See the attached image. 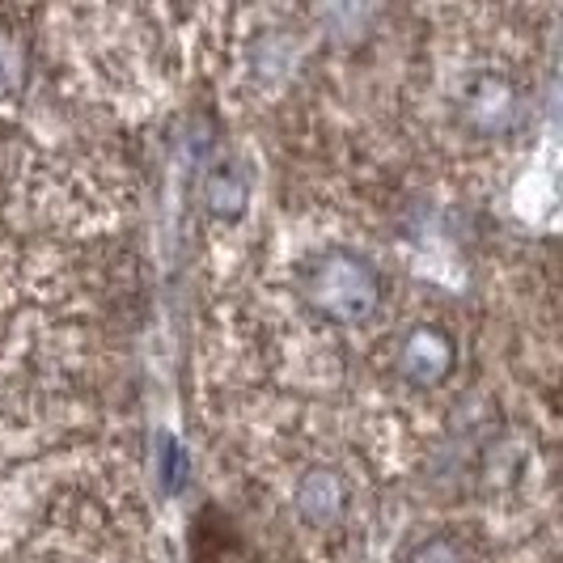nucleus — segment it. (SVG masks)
<instances>
[{
  "instance_id": "nucleus-5",
  "label": "nucleus",
  "mask_w": 563,
  "mask_h": 563,
  "mask_svg": "<svg viewBox=\"0 0 563 563\" xmlns=\"http://www.w3.org/2000/svg\"><path fill=\"white\" fill-rule=\"evenodd\" d=\"M251 203V178L246 169L233 166V162H217V166L203 174V208L208 217L217 221H238Z\"/></svg>"
},
{
  "instance_id": "nucleus-8",
  "label": "nucleus",
  "mask_w": 563,
  "mask_h": 563,
  "mask_svg": "<svg viewBox=\"0 0 563 563\" xmlns=\"http://www.w3.org/2000/svg\"><path fill=\"white\" fill-rule=\"evenodd\" d=\"M398 563H471V560H466L462 538L432 534V538H423V542H416V547H411Z\"/></svg>"
},
{
  "instance_id": "nucleus-6",
  "label": "nucleus",
  "mask_w": 563,
  "mask_h": 563,
  "mask_svg": "<svg viewBox=\"0 0 563 563\" xmlns=\"http://www.w3.org/2000/svg\"><path fill=\"white\" fill-rule=\"evenodd\" d=\"M30 81V47L18 30L0 26V102L18 98Z\"/></svg>"
},
{
  "instance_id": "nucleus-7",
  "label": "nucleus",
  "mask_w": 563,
  "mask_h": 563,
  "mask_svg": "<svg viewBox=\"0 0 563 563\" xmlns=\"http://www.w3.org/2000/svg\"><path fill=\"white\" fill-rule=\"evenodd\" d=\"M187 475H191V457L187 450L174 441V437H162L157 441V483L166 496H178L187 487Z\"/></svg>"
},
{
  "instance_id": "nucleus-2",
  "label": "nucleus",
  "mask_w": 563,
  "mask_h": 563,
  "mask_svg": "<svg viewBox=\"0 0 563 563\" xmlns=\"http://www.w3.org/2000/svg\"><path fill=\"white\" fill-rule=\"evenodd\" d=\"M457 119L471 136L479 141H500L521 123V89L505 73H475L462 85V102H457Z\"/></svg>"
},
{
  "instance_id": "nucleus-3",
  "label": "nucleus",
  "mask_w": 563,
  "mask_h": 563,
  "mask_svg": "<svg viewBox=\"0 0 563 563\" xmlns=\"http://www.w3.org/2000/svg\"><path fill=\"white\" fill-rule=\"evenodd\" d=\"M395 368L411 390H441L453 377V368H457V343H453L445 327L416 322L398 339Z\"/></svg>"
},
{
  "instance_id": "nucleus-4",
  "label": "nucleus",
  "mask_w": 563,
  "mask_h": 563,
  "mask_svg": "<svg viewBox=\"0 0 563 563\" xmlns=\"http://www.w3.org/2000/svg\"><path fill=\"white\" fill-rule=\"evenodd\" d=\"M347 500H352V487L339 475L335 466H310L297 487H292V505H297V517L313 526V530H327V526H339L343 512H347Z\"/></svg>"
},
{
  "instance_id": "nucleus-1",
  "label": "nucleus",
  "mask_w": 563,
  "mask_h": 563,
  "mask_svg": "<svg viewBox=\"0 0 563 563\" xmlns=\"http://www.w3.org/2000/svg\"><path fill=\"white\" fill-rule=\"evenodd\" d=\"M301 306L331 327H365L382 313L386 280L368 254L352 246H322L292 272Z\"/></svg>"
}]
</instances>
